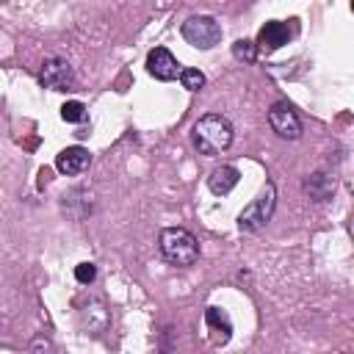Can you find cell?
Instances as JSON below:
<instances>
[{
  "instance_id": "obj_7",
  "label": "cell",
  "mask_w": 354,
  "mask_h": 354,
  "mask_svg": "<svg viewBox=\"0 0 354 354\" xmlns=\"http://www.w3.org/2000/svg\"><path fill=\"white\" fill-rule=\"evenodd\" d=\"M147 72L155 77V80H174L177 75H180V64H177V58L166 50V47H155V50H149V55H147Z\"/></svg>"
},
{
  "instance_id": "obj_16",
  "label": "cell",
  "mask_w": 354,
  "mask_h": 354,
  "mask_svg": "<svg viewBox=\"0 0 354 354\" xmlns=\"http://www.w3.org/2000/svg\"><path fill=\"white\" fill-rule=\"evenodd\" d=\"M94 277H97V266H94V263H80V266L75 268V279H77L80 285H91Z\"/></svg>"
},
{
  "instance_id": "obj_8",
  "label": "cell",
  "mask_w": 354,
  "mask_h": 354,
  "mask_svg": "<svg viewBox=\"0 0 354 354\" xmlns=\"http://www.w3.org/2000/svg\"><path fill=\"white\" fill-rule=\"evenodd\" d=\"M88 163H91V155H88V149H83V147H66V149H61L58 158H55V169H58L61 174H66V177L83 174V171L88 169Z\"/></svg>"
},
{
  "instance_id": "obj_9",
  "label": "cell",
  "mask_w": 354,
  "mask_h": 354,
  "mask_svg": "<svg viewBox=\"0 0 354 354\" xmlns=\"http://www.w3.org/2000/svg\"><path fill=\"white\" fill-rule=\"evenodd\" d=\"M288 41H290V30H288V25L271 19V22H266V25L260 28L254 44H257V50H263V53H274V50H279V47L288 44Z\"/></svg>"
},
{
  "instance_id": "obj_13",
  "label": "cell",
  "mask_w": 354,
  "mask_h": 354,
  "mask_svg": "<svg viewBox=\"0 0 354 354\" xmlns=\"http://www.w3.org/2000/svg\"><path fill=\"white\" fill-rule=\"evenodd\" d=\"M61 119H64V122H69V124L83 122V119H86V105H83V102H77V100L64 102V105H61Z\"/></svg>"
},
{
  "instance_id": "obj_14",
  "label": "cell",
  "mask_w": 354,
  "mask_h": 354,
  "mask_svg": "<svg viewBox=\"0 0 354 354\" xmlns=\"http://www.w3.org/2000/svg\"><path fill=\"white\" fill-rule=\"evenodd\" d=\"M180 83H183V88H188V91H199L202 86H205V75L199 72V69H191V66H185V69H180Z\"/></svg>"
},
{
  "instance_id": "obj_15",
  "label": "cell",
  "mask_w": 354,
  "mask_h": 354,
  "mask_svg": "<svg viewBox=\"0 0 354 354\" xmlns=\"http://www.w3.org/2000/svg\"><path fill=\"white\" fill-rule=\"evenodd\" d=\"M232 55H235L238 61L252 64V61L257 58V44H254V41H249V39H238V41L232 44Z\"/></svg>"
},
{
  "instance_id": "obj_10",
  "label": "cell",
  "mask_w": 354,
  "mask_h": 354,
  "mask_svg": "<svg viewBox=\"0 0 354 354\" xmlns=\"http://www.w3.org/2000/svg\"><path fill=\"white\" fill-rule=\"evenodd\" d=\"M241 180V171L235 166H216L207 177V188L216 194V196H227Z\"/></svg>"
},
{
  "instance_id": "obj_1",
  "label": "cell",
  "mask_w": 354,
  "mask_h": 354,
  "mask_svg": "<svg viewBox=\"0 0 354 354\" xmlns=\"http://www.w3.org/2000/svg\"><path fill=\"white\" fill-rule=\"evenodd\" d=\"M191 141L202 155H218L232 144V124L221 113H205L194 124Z\"/></svg>"
},
{
  "instance_id": "obj_6",
  "label": "cell",
  "mask_w": 354,
  "mask_h": 354,
  "mask_svg": "<svg viewBox=\"0 0 354 354\" xmlns=\"http://www.w3.org/2000/svg\"><path fill=\"white\" fill-rule=\"evenodd\" d=\"M41 86L44 88H53V91H72L77 77H75V69L69 66V61L64 58H47L41 64V75H39Z\"/></svg>"
},
{
  "instance_id": "obj_5",
  "label": "cell",
  "mask_w": 354,
  "mask_h": 354,
  "mask_svg": "<svg viewBox=\"0 0 354 354\" xmlns=\"http://www.w3.org/2000/svg\"><path fill=\"white\" fill-rule=\"evenodd\" d=\"M268 124L271 130L279 136V138H288V141H296L301 136V119L296 113V108L288 102V100H279L268 108Z\"/></svg>"
},
{
  "instance_id": "obj_2",
  "label": "cell",
  "mask_w": 354,
  "mask_h": 354,
  "mask_svg": "<svg viewBox=\"0 0 354 354\" xmlns=\"http://www.w3.org/2000/svg\"><path fill=\"white\" fill-rule=\"evenodd\" d=\"M160 254L171 266H194L199 257V243L196 238L183 230V227H166L160 232Z\"/></svg>"
},
{
  "instance_id": "obj_4",
  "label": "cell",
  "mask_w": 354,
  "mask_h": 354,
  "mask_svg": "<svg viewBox=\"0 0 354 354\" xmlns=\"http://www.w3.org/2000/svg\"><path fill=\"white\" fill-rule=\"evenodd\" d=\"M183 39L199 50H210L221 41V25L210 14H194L183 22Z\"/></svg>"
},
{
  "instance_id": "obj_12",
  "label": "cell",
  "mask_w": 354,
  "mask_h": 354,
  "mask_svg": "<svg viewBox=\"0 0 354 354\" xmlns=\"http://www.w3.org/2000/svg\"><path fill=\"white\" fill-rule=\"evenodd\" d=\"M304 191H307L315 202H324V199H329L332 191H335V177L315 171V174H310V177L304 180Z\"/></svg>"
},
{
  "instance_id": "obj_3",
  "label": "cell",
  "mask_w": 354,
  "mask_h": 354,
  "mask_svg": "<svg viewBox=\"0 0 354 354\" xmlns=\"http://www.w3.org/2000/svg\"><path fill=\"white\" fill-rule=\"evenodd\" d=\"M274 207H277V188H274V183H266L263 191L238 213V227L243 232H260L271 221Z\"/></svg>"
},
{
  "instance_id": "obj_11",
  "label": "cell",
  "mask_w": 354,
  "mask_h": 354,
  "mask_svg": "<svg viewBox=\"0 0 354 354\" xmlns=\"http://www.w3.org/2000/svg\"><path fill=\"white\" fill-rule=\"evenodd\" d=\"M205 321H207V326L213 329V343H227L230 340V335H232V321H230V315L221 310V307H207L205 310Z\"/></svg>"
}]
</instances>
